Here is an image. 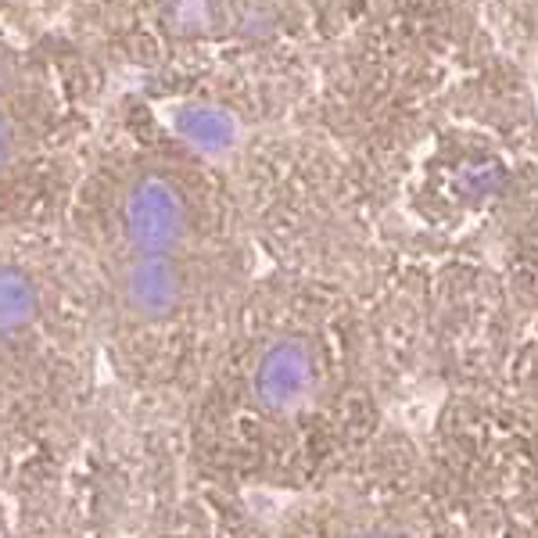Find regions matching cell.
<instances>
[{"instance_id":"1","label":"cell","mask_w":538,"mask_h":538,"mask_svg":"<svg viewBox=\"0 0 538 538\" xmlns=\"http://www.w3.org/2000/svg\"><path fill=\"white\" fill-rule=\"evenodd\" d=\"M51 226L112 370L133 392L187 399L251 288L212 147L140 101L105 112Z\"/></svg>"},{"instance_id":"2","label":"cell","mask_w":538,"mask_h":538,"mask_svg":"<svg viewBox=\"0 0 538 538\" xmlns=\"http://www.w3.org/2000/svg\"><path fill=\"white\" fill-rule=\"evenodd\" d=\"M377 323L327 288H248L191 402V448L233 488L305 495L355 471L388 423Z\"/></svg>"},{"instance_id":"3","label":"cell","mask_w":538,"mask_h":538,"mask_svg":"<svg viewBox=\"0 0 538 538\" xmlns=\"http://www.w3.org/2000/svg\"><path fill=\"white\" fill-rule=\"evenodd\" d=\"M61 19L0 4V241L47 230L105 108Z\"/></svg>"},{"instance_id":"4","label":"cell","mask_w":538,"mask_h":538,"mask_svg":"<svg viewBox=\"0 0 538 538\" xmlns=\"http://www.w3.org/2000/svg\"><path fill=\"white\" fill-rule=\"evenodd\" d=\"M98 355L54 226L0 241V456L44 445L72 423Z\"/></svg>"},{"instance_id":"5","label":"cell","mask_w":538,"mask_h":538,"mask_svg":"<svg viewBox=\"0 0 538 538\" xmlns=\"http://www.w3.org/2000/svg\"><path fill=\"white\" fill-rule=\"evenodd\" d=\"M413 438L474 538H538V409L499 392H453Z\"/></svg>"},{"instance_id":"6","label":"cell","mask_w":538,"mask_h":538,"mask_svg":"<svg viewBox=\"0 0 538 538\" xmlns=\"http://www.w3.org/2000/svg\"><path fill=\"white\" fill-rule=\"evenodd\" d=\"M269 538H474L434 488L416 438L388 431L344 478L298 495Z\"/></svg>"}]
</instances>
